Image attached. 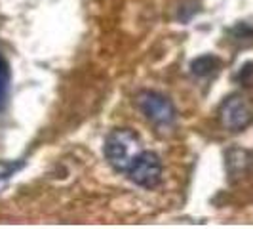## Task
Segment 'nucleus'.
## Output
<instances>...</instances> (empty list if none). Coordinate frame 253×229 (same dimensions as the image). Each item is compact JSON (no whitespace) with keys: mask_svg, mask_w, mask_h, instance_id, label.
<instances>
[{"mask_svg":"<svg viewBox=\"0 0 253 229\" xmlns=\"http://www.w3.org/2000/svg\"><path fill=\"white\" fill-rule=\"evenodd\" d=\"M143 151L145 149H143L139 134H135L129 128H116L113 132H109V136L105 138L103 153L107 163L116 172L127 174V170L133 166Z\"/></svg>","mask_w":253,"mask_h":229,"instance_id":"nucleus-1","label":"nucleus"},{"mask_svg":"<svg viewBox=\"0 0 253 229\" xmlns=\"http://www.w3.org/2000/svg\"><path fill=\"white\" fill-rule=\"evenodd\" d=\"M135 103L145 118L156 130H171L177 122V109L171 100L154 90H141L135 96Z\"/></svg>","mask_w":253,"mask_h":229,"instance_id":"nucleus-2","label":"nucleus"},{"mask_svg":"<svg viewBox=\"0 0 253 229\" xmlns=\"http://www.w3.org/2000/svg\"><path fill=\"white\" fill-rule=\"evenodd\" d=\"M217 118H219V124L227 132H232V134L244 132L253 122L252 100L242 92L230 94L219 105Z\"/></svg>","mask_w":253,"mask_h":229,"instance_id":"nucleus-3","label":"nucleus"},{"mask_svg":"<svg viewBox=\"0 0 253 229\" xmlns=\"http://www.w3.org/2000/svg\"><path fill=\"white\" fill-rule=\"evenodd\" d=\"M162 161L154 151H143L139 159L133 163V166L127 170V178L135 185L145 189H154L162 181Z\"/></svg>","mask_w":253,"mask_h":229,"instance_id":"nucleus-4","label":"nucleus"},{"mask_svg":"<svg viewBox=\"0 0 253 229\" xmlns=\"http://www.w3.org/2000/svg\"><path fill=\"white\" fill-rule=\"evenodd\" d=\"M227 172L230 181H236L246 176L253 168V153L240 147H232L227 151Z\"/></svg>","mask_w":253,"mask_h":229,"instance_id":"nucleus-5","label":"nucleus"},{"mask_svg":"<svg viewBox=\"0 0 253 229\" xmlns=\"http://www.w3.org/2000/svg\"><path fill=\"white\" fill-rule=\"evenodd\" d=\"M219 59L213 57V56H202L198 59H194L192 65H190V71L192 75L196 76H210L211 73L219 71Z\"/></svg>","mask_w":253,"mask_h":229,"instance_id":"nucleus-6","label":"nucleus"},{"mask_svg":"<svg viewBox=\"0 0 253 229\" xmlns=\"http://www.w3.org/2000/svg\"><path fill=\"white\" fill-rule=\"evenodd\" d=\"M10 82H12V75H10V65L4 59V56L0 54V111L6 107L8 103V96H10Z\"/></svg>","mask_w":253,"mask_h":229,"instance_id":"nucleus-7","label":"nucleus"},{"mask_svg":"<svg viewBox=\"0 0 253 229\" xmlns=\"http://www.w3.org/2000/svg\"><path fill=\"white\" fill-rule=\"evenodd\" d=\"M200 12V4L198 2H194V0H187V2H183L181 6H179V13H177V19L179 21H183V23H187L192 15H196V13Z\"/></svg>","mask_w":253,"mask_h":229,"instance_id":"nucleus-8","label":"nucleus"},{"mask_svg":"<svg viewBox=\"0 0 253 229\" xmlns=\"http://www.w3.org/2000/svg\"><path fill=\"white\" fill-rule=\"evenodd\" d=\"M23 163H2L0 165V183L4 181V179H8L12 174H15L19 168H21Z\"/></svg>","mask_w":253,"mask_h":229,"instance_id":"nucleus-9","label":"nucleus"}]
</instances>
